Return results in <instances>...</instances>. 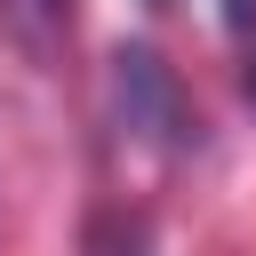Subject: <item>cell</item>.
Listing matches in <instances>:
<instances>
[{"mask_svg": "<svg viewBox=\"0 0 256 256\" xmlns=\"http://www.w3.org/2000/svg\"><path fill=\"white\" fill-rule=\"evenodd\" d=\"M112 120H120V136H128V144H144V152H160V160L200 152L192 88H184V80H176V64H168L160 48H144V40L112 56Z\"/></svg>", "mask_w": 256, "mask_h": 256, "instance_id": "cell-1", "label": "cell"}, {"mask_svg": "<svg viewBox=\"0 0 256 256\" xmlns=\"http://www.w3.org/2000/svg\"><path fill=\"white\" fill-rule=\"evenodd\" d=\"M72 32H80V0H0V40L32 72H56Z\"/></svg>", "mask_w": 256, "mask_h": 256, "instance_id": "cell-2", "label": "cell"}, {"mask_svg": "<svg viewBox=\"0 0 256 256\" xmlns=\"http://www.w3.org/2000/svg\"><path fill=\"white\" fill-rule=\"evenodd\" d=\"M80 256H160V248H152V224L136 208H96L80 232Z\"/></svg>", "mask_w": 256, "mask_h": 256, "instance_id": "cell-3", "label": "cell"}, {"mask_svg": "<svg viewBox=\"0 0 256 256\" xmlns=\"http://www.w3.org/2000/svg\"><path fill=\"white\" fill-rule=\"evenodd\" d=\"M224 40H232L240 88H248V104H256V0H224Z\"/></svg>", "mask_w": 256, "mask_h": 256, "instance_id": "cell-4", "label": "cell"}, {"mask_svg": "<svg viewBox=\"0 0 256 256\" xmlns=\"http://www.w3.org/2000/svg\"><path fill=\"white\" fill-rule=\"evenodd\" d=\"M144 8H176V0H144Z\"/></svg>", "mask_w": 256, "mask_h": 256, "instance_id": "cell-5", "label": "cell"}]
</instances>
